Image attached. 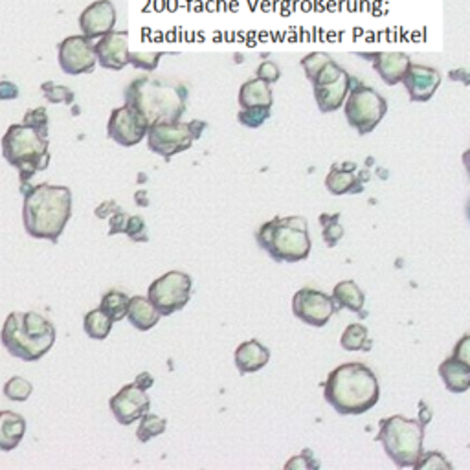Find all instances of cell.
I'll list each match as a JSON object with an SVG mask.
<instances>
[{
  "label": "cell",
  "instance_id": "14",
  "mask_svg": "<svg viewBox=\"0 0 470 470\" xmlns=\"http://www.w3.org/2000/svg\"><path fill=\"white\" fill-rule=\"evenodd\" d=\"M109 406L116 417V421L123 427H129L140 421L142 415H145L151 410V401L145 391L135 386L133 382V384H125L116 396H113Z\"/></svg>",
  "mask_w": 470,
  "mask_h": 470
},
{
  "label": "cell",
  "instance_id": "42",
  "mask_svg": "<svg viewBox=\"0 0 470 470\" xmlns=\"http://www.w3.org/2000/svg\"><path fill=\"white\" fill-rule=\"evenodd\" d=\"M452 356H456L458 360H461L470 368V334H465L461 341L456 344Z\"/></svg>",
  "mask_w": 470,
  "mask_h": 470
},
{
  "label": "cell",
  "instance_id": "16",
  "mask_svg": "<svg viewBox=\"0 0 470 470\" xmlns=\"http://www.w3.org/2000/svg\"><path fill=\"white\" fill-rule=\"evenodd\" d=\"M116 26V8L111 0H96L80 15V30L90 41L113 32Z\"/></svg>",
  "mask_w": 470,
  "mask_h": 470
},
{
  "label": "cell",
  "instance_id": "27",
  "mask_svg": "<svg viewBox=\"0 0 470 470\" xmlns=\"http://www.w3.org/2000/svg\"><path fill=\"white\" fill-rule=\"evenodd\" d=\"M113 320L103 312L101 309L90 310L89 315H85L83 320V329L89 334V338L92 341H106V338L111 334L113 331Z\"/></svg>",
  "mask_w": 470,
  "mask_h": 470
},
{
  "label": "cell",
  "instance_id": "12",
  "mask_svg": "<svg viewBox=\"0 0 470 470\" xmlns=\"http://www.w3.org/2000/svg\"><path fill=\"white\" fill-rule=\"evenodd\" d=\"M293 312L307 325L324 327L336 312V305L329 294L303 286L293 298Z\"/></svg>",
  "mask_w": 470,
  "mask_h": 470
},
{
  "label": "cell",
  "instance_id": "50",
  "mask_svg": "<svg viewBox=\"0 0 470 470\" xmlns=\"http://www.w3.org/2000/svg\"><path fill=\"white\" fill-rule=\"evenodd\" d=\"M461 161H463V166H465V169H466V173H468V176H470V149L463 153Z\"/></svg>",
  "mask_w": 470,
  "mask_h": 470
},
{
  "label": "cell",
  "instance_id": "43",
  "mask_svg": "<svg viewBox=\"0 0 470 470\" xmlns=\"http://www.w3.org/2000/svg\"><path fill=\"white\" fill-rule=\"evenodd\" d=\"M19 98V87L12 82H0V101H12Z\"/></svg>",
  "mask_w": 470,
  "mask_h": 470
},
{
  "label": "cell",
  "instance_id": "23",
  "mask_svg": "<svg viewBox=\"0 0 470 470\" xmlns=\"http://www.w3.org/2000/svg\"><path fill=\"white\" fill-rule=\"evenodd\" d=\"M127 320L138 331H149L161 322V312L144 296H133L129 302Z\"/></svg>",
  "mask_w": 470,
  "mask_h": 470
},
{
  "label": "cell",
  "instance_id": "37",
  "mask_svg": "<svg viewBox=\"0 0 470 470\" xmlns=\"http://www.w3.org/2000/svg\"><path fill=\"white\" fill-rule=\"evenodd\" d=\"M125 233H127V238L135 243H147L149 241L145 221L140 215H129Z\"/></svg>",
  "mask_w": 470,
  "mask_h": 470
},
{
  "label": "cell",
  "instance_id": "1",
  "mask_svg": "<svg viewBox=\"0 0 470 470\" xmlns=\"http://www.w3.org/2000/svg\"><path fill=\"white\" fill-rule=\"evenodd\" d=\"M125 106L135 109L149 125L161 121H180L186 113L188 89L168 77L140 75L123 92Z\"/></svg>",
  "mask_w": 470,
  "mask_h": 470
},
{
  "label": "cell",
  "instance_id": "51",
  "mask_svg": "<svg viewBox=\"0 0 470 470\" xmlns=\"http://www.w3.org/2000/svg\"><path fill=\"white\" fill-rule=\"evenodd\" d=\"M466 217H468V221H470V200H468V204H466Z\"/></svg>",
  "mask_w": 470,
  "mask_h": 470
},
{
  "label": "cell",
  "instance_id": "30",
  "mask_svg": "<svg viewBox=\"0 0 470 470\" xmlns=\"http://www.w3.org/2000/svg\"><path fill=\"white\" fill-rule=\"evenodd\" d=\"M166 427H168V421L164 419V417L147 411L145 415H142L140 425L137 428V439L140 443H149L153 437L162 435L166 432Z\"/></svg>",
  "mask_w": 470,
  "mask_h": 470
},
{
  "label": "cell",
  "instance_id": "17",
  "mask_svg": "<svg viewBox=\"0 0 470 470\" xmlns=\"http://www.w3.org/2000/svg\"><path fill=\"white\" fill-rule=\"evenodd\" d=\"M98 63L107 70H123L129 65V34L109 32L94 43Z\"/></svg>",
  "mask_w": 470,
  "mask_h": 470
},
{
  "label": "cell",
  "instance_id": "15",
  "mask_svg": "<svg viewBox=\"0 0 470 470\" xmlns=\"http://www.w3.org/2000/svg\"><path fill=\"white\" fill-rule=\"evenodd\" d=\"M401 83L404 85L411 103H427L434 98L441 85V74L434 67L417 65L410 61Z\"/></svg>",
  "mask_w": 470,
  "mask_h": 470
},
{
  "label": "cell",
  "instance_id": "3",
  "mask_svg": "<svg viewBox=\"0 0 470 470\" xmlns=\"http://www.w3.org/2000/svg\"><path fill=\"white\" fill-rule=\"evenodd\" d=\"M379 379L362 362L338 365L324 384V399L341 415H362L370 411L379 403Z\"/></svg>",
  "mask_w": 470,
  "mask_h": 470
},
{
  "label": "cell",
  "instance_id": "31",
  "mask_svg": "<svg viewBox=\"0 0 470 470\" xmlns=\"http://www.w3.org/2000/svg\"><path fill=\"white\" fill-rule=\"evenodd\" d=\"M341 221V214H324L320 215V223H322V235H324V241L329 248L336 247L341 243V239L344 238V226L338 223Z\"/></svg>",
  "mask_w": 470,
  "mask_h": 470
},
{
  "label": "cell",
  "instance_id": "33",
  "mask_svg": "<svg viewBox=\"0 0 470 470\" xmlns=\"http://www.w3.org/2000/svg\"><path fill=\"white\" fill-rule=\"evenodd\" d=\"M41 90L44 94V99L48 103H63V106H72L74 99H75V94L70 87L67 85H58L54 82H46L41 85Z\"/></svg>",
  "mask_w": 470,
  "mask_h": 470
},
{
  "label": "cell",
  "instance_id": "18",
  "mask_svg": "<svg viewBox=\"0 0 470 470\" xmlns=\"http://www.w3.org/2000/svg\"><path fill=\"white\" fill-rule=\"evenodd\" d=\"M358 56L364 59H372L375 72L389 87L399 85L403 82V75L410 65V58L403 54V51H377V54L362 51Z\"/></svg>",
  "mask_w": 470,
  "mask_h": 470
},
{
  "label": "cell",
  "instance_id": "32",
  "mask_svg": "<svg viewBox=\"0 0 470 470\" xmlns=\"http://www.w3.org/2000/svg\"><path fill=\"white\" fill-rule=\"evenodd\" d=\"M4 397L10 401H17V403H24L28 401L32 391H34V384L30 380H26L24 377H12L6 384H4Z\"/></svg>",
  "mask_w": 470,
  "mask_h": 470
},
{
  "label": "cell",
  "instance_id": "22",
  "mask_svg": "<svg viewBox=\"0 0 470 470\" xmlns=\"http://www.w3.org/2000/svg\"><path fill=\"white\" fill-rule=\"evenodd\" d=\"M439 377L452 394H465L470 389V368L456 356H449L441 362Z\"/></svg>",
  "mask_w": 470,
  "mask_h": 470
},
{
  "label": "cell",
  "instance_id": "6",
  "mask_svg": "<svg viewBox=\"0 0 470 470\" xmlns=\"http://www.w3.org/2000/svg\"><path fill=\"white\" fill-rule=\"evenodd\" d=\"M0 147H3L6 162L17 168L20 182H28L37 171H44L50 164L48 138L24 123L10 125L0 140Z\"/></svg>",
  "mask_w": 470,
  "mask_h": 470
},
{
  "label": "cell",
  "instance_id": "49",
  "mask_svg": "<svg viewBox=\"0 0 470 470\" xmlns=\"http://www.w3.org/2000/svg\"><path fill=\"white\" fill-rule=\"evenodd\" d=\"M145 195H147L145 192H138V193L135 195V200H137L138 206H147V204H149V199H147Z\"/></svg>",
  "mask_w": 470,
  "mask_h": 470
},
{
  "label": "cell",
  "instance_id": "47",
  "mask_svg": "<svg viewBox=\"0 0 470 470\" xmlns=\"http://www.w3.org/2000/svg\"><path fill=\"white\" fill-rule=\"evenodd\" d=\"M190 127H192V133H193L195 140H199L202 137V133H204V129L208 127V123L202 121V120H192Z\"/></svg>",
  "mask_w": 470,
  "mask_h": 470
},
{
  "label": "cell",
  "instance_id": "34",
  "mask_svg": "<svg viewBox=\"0 0 470 470\" xmlns=\"http://www.w3.org/2000/svg\"><path fill=\"white\" fill-rule=\"evenodd\" d=\"M162 58L164 51H129V65L145 72H154Z\"/></svg>",
  "mask_w": 470,
  "mask_h": 470
},
{
  "label": "cell",
  "instance_id": "40",
  "mask_svg": "<svg viewBox=\"0 0 470 470\" xmlns=\"http://www.w3.org/2000/svg\"><path fill=\"white\" fill-rule=\"evenodd\" d=\"M255 74H257L259 80H263V82H267L270 85L279 82V77H281V70H279V67L274 61H263L257 67Z\"/></svg>",
  "mask_w": 470,
  "mask_h": 470
},
{
  "label": "cell",
  "instance_id": "36",
  "mask_svg": "<svg viewBox=\"0 0 470 470\" xmlns=\"http://www.w3.org/2000/svg\"><path fill=\"white\" fill-rule=\"evenodd\" d=\"M22 123L35 129L41 137L48 138V123H50V120H48V113H46L44 107H37V109H32V111L26 113L24 118H22Z\"/></svg>",
  "mask_w": 470,
  "mask_h": 470
},
{
  "label": "cell",
  "instance_id": "19",
  "mask_svg": "<svg viewBox=\"0 0 470 470\" xmlns=\"http://www.w3.org/2000/svg\"><path fill=\"white\" fill-rule=\"evenodd\" d=\"M356 83H360V82L355 80V77L349 75L348 72H344L336 82H333L329 85L312 87L315 89V99H317L318 109L322 113H334L338 109H342L348 94L351 92V89Z\"/></svg>",
  "mask_w": 470,
  "mask_h": 470
},
{
  "label": "cell",
  "instance_id": "20",
  "mask_svg": "<svg viewBox=\"0 0 470 470\" xmlns=\"http://www.w3.org/2000/svg\"><path fill=\"white\" fill-rule=\"evenodd\" d=\"M233 358H235L238 370L243 375H247V373H255L259 370H263L270 360V351L259 341H247L238 349H235Z\"/></svg>",
  "mask_w": 470,
  "mask_h": 470
},
{
  "label": "cell",
  "instance_id": "39",
  "mask_svg": "<svg viewBox=\"0 0 470 470\" xmlns=\"http://www.w3.org/2000/svg\"><path fill=\"white\" fill-rule=\"evenodd\" d=\"M452 465L447 461V458L439 452H428L419 458L413 468H450Z\"/></svg>",
  "mask_w": 470,
  "mask_h": 470
},
{
  "label": "cell",
  "instance_id": "4",
  "mask_svg": "<svg viewBox=\"0 0 470 470\" xmlns=\"http://www.w3.org/2000/svg\"><path fill=\"white\" fill-rule=\"evenodd\" d=\"M56 327L37 312L13 310L8 315L0 342L6 351L24 362L41 360L56 344Z\"/></svg>",
  "mask_w": 470,
  "mask_h": 470
},
{
  "label": "cell",
  "instance_id": "5",
  "mask_svg": "<svg viewBox=\"0 0 470 470\" xmlns=\"http://www.w3.org/2000/svg\"><path fill=\"white\" fill-rule=\"evenodd\" d=\"M257 245L278 263H300L310 254V238L305 217H274L255 233Z\"/></svg>",
  "mask_w": 470,
  "mask_h": 470
},
{
  "label": "cell",
  "instance_id": "9",
  "mask_svg": "<svg viewBox=\"0 0 470 470\" xmlns=\"http://www.w3.org/2000/svg\"><path fill=\"white\" fill-rule=\"evenodd\" d=\"M192 276L180 270H171L149 286L147 300L161 312V317H171L173 312L184 309L192 298Z\"/></svg>",
  "mask_w": 470,
  "mask_h": 470
},
{
  "label": "cell",
  "instance_id": "25",
  "mask_svg": "<svg viewBox=\"0 0 470 470\" xmlns=\"http://www.w3.org/2000/svg\"><path fill=\"white\" fill-rule=\"evenodd\" d=\"M355 166L348 162V166H333L327 178H325V188L333 195H346V193H360L362 184L360 180L353 175Z\"/></svg>",
  "mask_w": 470,
  "mask_h": 470
},
{
  "label": "cell",
  "instance_id": "21",
  "mask_svg": "<svg viewBox=\"0 0 470 470\" xmlns=\"http://www.w3.org/2000/svg\"><path fill=\"white\" fill-rule=\"evenodd\" d=\"M26 434V419L12 410L0 411V450L12 452L15 450Z\"/></svg>",
  "mask_w": 470,
  "mask_h": 470
},
{
  "label": "cell",
  "instance_id": "13",
  "mask_svg": "<svg viewBox=\"0 0 470 470\" xmlns=\"http://www.w3.org/2000/svg\"><path fill=\"white\" fill-rule=\"evenodd\" d=\"M149 130V123L129 106H121L111 113L107 123V137L121 147L138 145Z\"/></svg>",
  "mask_w": 470,
  "mask_h": 470
},
{
  "label": "cell",
  "instance_id": "38",
  "mask_svg": "<svg viewBox=\"0 0 470 470\" xmlns=\"http://www.w3.org/2000/svg\"><path fill=\"white\" fill-rule=\"evenodd\" d=\"M329 59H333L329 54H324V51H312V54L305 56L302 59V68L307 75V80H310L312 75H315Z\"/></svg>",
  "mask_w": 470,
  "mask_h": 470
},
{
  "label": "cell",
  "instance_id": "46",
  "mask_svg": "<svg viewBox=\"0 0 470 470\" xmlns=\"http://www.w3.org/2000/svg\"><path fill=\"white\" fill-rule=\"evenodd\" d=\"M153 384H154V379H153V375L147 373V372H142V373L135 379V386H138V388L144 389V391H147Z\"/></svg>",
  "mask_w": 470,
  "mask_h": 470
},
{
  "label": "cell",
  "instance_id": "48",
  "mask_svg": "<svg viewBox=\"0 0 470 470\" xmlns=\"http://www.w3.org/2000/svg\"><path fill=\"white\" fill-rule=\"evenodd\" d=\"M419 408H421V417H419V421L427 427V425L430 423V419H432V413H430V410H428V406H427L425 403H421Z\"/></svg>",
  "mask_w": 470,
  "mask_h": 470
},
{
  "label": "cell",
  "instance_id": "44",
  "mask_svg": "<svg viewBox=\"0 0 470 470\" xmlns=\"http://www.w3.org/2000/svg\"><path fill=\"white\" fill-rule=\"evenodd\" d=\"M307 450L302 452V456H294L289 463H285V468H318L317 465H312V463H307L309 458H312L315 454H312V450L309 452V458H305Z\"/></svg>",
  "mask_w": 470,
  "mask_h": 470
},
{
  "label": "cell",
  "instance_id": "11",
  "mask_svg": "<svg viewBox=\"0 0 470 470\" xmlns=\"http://www.w3.org/2000/svg\"><path fill=\"white\" fill-rule=\"evenodd\" d=\"M58 61L67 75H83L96 68L94 43L82 35H70L58 44Z\"/></svg>",
  "mask_w": 470,
  "mask_h": 470
},
{
  "label": "cell",
  "instance_id": "35",
  "mask_svg": "<svg viewBox=\"0 0 470 470\" xmlns=\"http://www.w3.org/2000/svg\"><path fill=\"white\" fill-rule=\"evenodd\" d=\"M270 116H272V107H247V109H241V113L238 114V120L241 125L248 129H257L263 125Z\"/></svg>",
  "mask_w": 470,
  "mask_h": 470
},
{
  "label": "cell",
  "instance_id": "24",
  "mask_svg": "<svg viewBox=\"0 0 470 470\" xmlns=\"http://www.w3.org/2000/svg\"><path fill=\"white\" fill-rule=\"evenodd\" d=\"M239 106L241 109L247 107H272L274 106V94L270 83L254 77L239 89Z\"/></svg>",
  "mask_w": 470,
  "mask_h": 470
},
{
  "label": "cell",
  "instance_id": "29",
  "mask_svg": "<svg viewBox=\"0 0 470 470\" xmlns=\"http://www.w3.org/2000/svg\"><path fill=\"white\" fill-rule=\"evenodd\" d=\"M341 346L346 351H370L372 341L368 336V327L362 324H351L346 327L341 338Z\"/></svg>",
  "mask_w": 470,
  "mask_h": 470
},
{
  "label": "cell",
  "instance_id": "8",
  "mask_svg": "<svg viewBox=\"0 0 470 470\" xmlns=\"http://www.w3.org/2000/svg\"><path fill=\"white\" fill-rule=\"evenodd\" d=\"M388 113V101L375 89L356 83L346 98L344 114L360 137L370 135Z\"/></svg>",
  "mask_w": 470,
  "mask_h": 470
},
{
  "label": "cell",
  "instance_id": "26",
  "mask_svg": "<svg viewBox=\"0 0 470 470\" xmlns=\"http://www.w3.org/2000/svg\"><path fill=\"white\" fill-rule=\"evenodd\" d=\"M331 298L334 300V303L338 307L348 309L351 312H360L364 309V302H365V296L360 291V286L351 279L336 283Z\"/></svg>",
  "mask_w": 470,
  "mask_h": 470
},
{
  "label": "cell",
  "instance_id": "41",
  "mask_svg": "<svg viewBox=\"0 0 470 470\" xmlns=\"http://www.w3.org/2000/svg\"><path fill=\"white\" fill-rule=\"evenodd\" d=\"M127 221H129V214L123 212L121 208H118V210L109 217V235H116V233H125V226H127Z\"/></svg>",
  "mask_w": 470,
  "mask_h": 470
},
{
  "label": "cell",
  "instance_id": "2",
  "mask_svg": "<svg viewBox=\"0 0 470 470\" xmlns=\"http://www.w3.org/2000/svg\"><path fill=\"white\" fill-rule=\"evenodd\" d=\"M72 217V192L67 186L39 184L24 193L22 223L34 239L58 243Z\"/></svg>",
  "mask_w": 470,
  "mask_h": 470
},
{
  "label": "cell",
  "instance_id": "45",
  "mask_svg": "<svg viewBox=\"0 0 470 470\" xmlns=\"http://www.w3.org/2000/svg\"><path fill=\"white\" fill-rule=\"evenodd\" d=\"M118 204L114 200H106V202H101L98 208H96V217L99 219H109L116 210H118Z\"/></svg>",
  "mask_w": 470,
  "mask_h": 470
},
{
  "label": "cell",
  "instance_id": "28",
  "mask_svg": "<svg viewBox=\"0 0 470 470\" xmlns=\"http://www.w3.org/2000/svg\"><path fill=\"white\" fill-rule=\"evenodd\" d=\"M129 302H130V298L125 293L114 289V291H109L107 294H103L99 309L106 312V315L113 322H121L123 318H127Z\"/></svg>",
  "mask_w": 470,
  "mask_h": 470
},
{
  "label": "cell",
  "instance_id": "10",
  "mask_svg": "<svg viewBox=\"0 0 470 470\" xmlns=\"http://www.w3.org/2000/svg\"><path fill=\"white\" fill-rule=\"evenodd\" d=\"M195 137L192 133L190 121H161L149 125L147 145L153 153L161 154L162 159L171 161L175 154L192 149Z\"/></svg>",
  "mask_w": 470,
  "mask_h": 470
},
{
  "label": "cell",
  "instance_id": "7",
  "mask_svg": "<svg viewBox=\"0 0 470 470\" xmlns=\"http://www.w3.org/2000/svg\"><path fill=\"white\" fill-rule=\"evenodd\" d=\"M375 441L380 443L388 458L399 468H413L425 452V425L419 419L391 415L379 423Z\"/></svg>",
  "mask_w": 470,
  "mask_h": 470
}]
</instances>
